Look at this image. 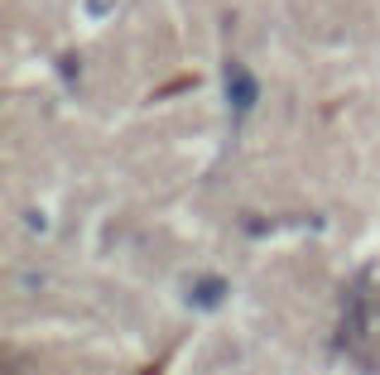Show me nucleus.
<instances>
[{"instance_id": "1", "label": "nucleus", "mask_w": 380, "mask_h": 375, "mask_svg": "<svg viewBox=\"0 0 380 375\" xmlns=\"http://www.w3.org/2000/svg\"><path fill=\"white\" fill-rule=\"evenodd\" d=\"M226 102L236 111H250L255 102H260V82L245 73L241 63H226Z\"/></svg>"}, {"instance_id": "2", "label": "nucleus", "mask_w": 380, "mask_h": 375, "mask_svg": "<svg viewBox=\"0 0 380 375\" xmlns=\"http://www.w3.org/2000/svg\"><path fill=\"white\" fill-rule=\"evenodd\" d=\"M221 298H226V279H197V284H188V303L192 308H221Z\"/></svg>"}]
</instances>
